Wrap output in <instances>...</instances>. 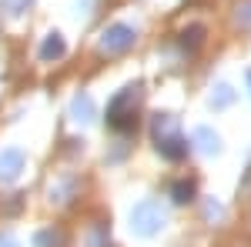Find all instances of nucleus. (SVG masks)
<instances>
[{"label":"nucleus","instance_id":"nucleus-1","mask_svg":"<svg viewBox=\"0 0 251 247\" xmlns=\"http://www.w3.org/2000/svg\"><path fill=\"white\" fill-rule=\"evenodd\" d=\"M137 104H141V84H131V87H124L121 94L111 100V107H107V124L114 127V131H134L137 127Z\"/></svg>","mask_w":251,"mask_h":247},{"label":"nucleus","instance_id":"nucleus-2","mask_svg":"<svg viewBox=\"0 0 251 247\" xmlns=\"http://www.w3.org/2000/svg\"><path fill=\"white\" fill-rule=\"evenodd\" d=\"M164 224H168V214L161 207V201H141L131 210V234L137 237H154Z\"/></svg>","mask_w":251,"mask_h":247},{"label":"nucleus","instance_id":"nucleus-3","mask_svg":"<svg viewBox=\"0 0 251 247\" xmlns=\"http://www.w3.org/2000/svg\"><path fill=\"white\" fill-rule=\"evenodd\" d=\"M134 40H137L134 27H127V23H111V27L100 30L97 47H100V54H127V50L134 47Z\"/></svg>","mask_w":251,"mask_h":247},{"label":"nucleus","instance_id":"nucleus-4","mask_svg":"<svg viewBox=\"0 0 251 247\" xmlns=\"http://www.w3.org/2000/svg\"><path fill=\"white\" fill-rule=\"evenodd\" d=\"M154 140H157V151L164 154L168 160H181L188 154V140L177 134V127L174 131H164V134H154Z\"/></svg>","mask_w":251,"mask_h":247},{"label":"nucleus","instance_id":"nucleus-5","mask_svg":"<svg viewBox=\"0 0 251 247\" xmlns=\"http://www.w3.org/2000/svg\"><path fill=\"white\" fill-rule=\"evenodd\" d=\"M24 171V154L17 147H3L0 151V180H17Z\"/></svg>","mask_w":251,"mask_h":247},{"label":"nucleus","instance_id":"nucleus-6","mask_svg":"<svg viewBox=\"0 0 251 247\" xmlns=\"http://www.w3.org/2000/svg\"><path fill=\"white\" fill-rule=\"evenodd\" d=\"M71 120H77V124H91L94 120V100L87 94H77L71 100Z\"/></svg>","mask_w":251,"mask_h":247},{"label":"nucleus","instance_id":"nucleus-7","mask_svg":"<svg viewBox=\"0 0 251 247\" xmlns=\"http://www.w3.org/2000/svg\"><path fill=\"white\" fill-rule=\"evenodd\" d=\"M64 54H67L64 37H60L57 30H54V34H47V37H44V44H40V60H60Z\"/></svg>","mask_w":251,"mask_h":247},{"label":"nucleus","instance_id":"nucleus-8","mask_svg":"<svg viewBox=\"0 0 251 247\" xmlns=\"http://www.w3.org/2000/svg\"><path fill=\"white\" fill-rule=\"evenodd\" d=\"M191 140L198 144V151H204V154H218L221 151V140H218V134H214L211 127H194Z\"/></svg>","mask_w":251,"mask_h":247},{"label":"nucleus","instance_id":"nucleus-9","mask_svg":"<svg viewBox=\"0 0 251 247\" xmlns=\"http://www.w3.org/2000/svg\"><path fill=\"white\" fill-rule=\"evenodd\" d=\"M201 40H204V27H201V23H191V27L181 30V47H184V50H198Z\"/></svg>","mask_w":251,"mask_h":247},{"label":"nucleus","instance_id":"nucleus-10","mask_svg":"<svg viewBox=\"0 0 251 247\" xmlns=\"http://www.w3.org/2000/svg\"><path fill=\"white\" fill-rule=\"evenodd\" d=\"M208 100H211L214 111H225V107H228V104L234 100V90L228 87V84H214V87H211V97H208Z\"/></svg>","mask_w":251,"mask_h":247},{"label":"nucleus","instance_id":"nucleus-11","mask_svg":"<svg viewBox=\"0 0 251 247\" xmlns=\"http://www.w3.org/2000/svg\"><path fill=\"white\" fill-rule=\"evenodd\" d=\"M64 244V234L54 227H47V230H37L34 234V247H60Z\"/></svg>","mask_w":251,"mask_h":247},{"label":"nucleus","instance_id":"nucleus-12","mask_svg":"<svg viewBox=\"0 0 251 247\" xmlns=\"http://www.w3.org/2000/svg\"><path fill=\"white\" fill-rule=\"evenodd\" d=\"M171 197H174V204H191L194 201V184L191 180H177L171 187Z\"/></svg>","mask_w":251,"mask_h":247},{"label":"nucleus","instance_id":"nucleus-13","mask_svg":"<svg viewBox=\"0 0 251 247\" xmlns=\"http://www.w3.org/2000/svg\"><path fill=\"white\" fill-rule=\"evenodd\" d=\"M71 190H74V180H60V184L50 187V201L54 204H67L71 201Z\"/></svg>","mask_w":251,"mask_h":247},{"label":"nucleus","instance_id":"nucleus-14","mask_svg":"<svg viewBox=\"0 0 251 247\" xmlns=\"http://www.w3.org/2000/svg\"><path fill=\"white\" fill-rule=\"evenodd\" d=\"M3 7H7V14H10V17H20V14L30 7V0H3Z\"/></svg>","mask_w":251,"mask_h":247},{"label":"nucleus","instance_id":"nucleus-15","mask_svg":"<svg viewBox=\"0 0 251 247\" xmlns=\"http://www.w3.org/2000/svg\"><path fill=\"white\" fill-rule=\"evenodd\" d=\"M234 23H241V27H251V0H245V3L238 7V14H234Z\"/></svg>","mask_w":251,"mask_h":247},{"label":"nucleus","instance_id":"nucleus-16","mask_svg":"<svg viewBox=\"0 0 251 247\" xmlns=\"http://www.w3.org/2000/svg\"><path fill=\"white\" fill-rule=\"evenodd\" d=\"M91 247H107V234H104V227H97L94 234H91Z\"/></svg>","mask_w":251,"mask_h":247},{"label":"nucleus","instance_id":"nucleus-17","mask_svg":"<svg viewBox=\"0 0 251 247\" xmlns=\"http://www.w3.org/2000/svg\"><path fill=\"white\" fill-rule=\"evenodd\" d=\"M0 247H20V241L14 234H0Z\"/></svg>","mask_w":251,"mask_h":247},{"label":"nucleus","instance_id":"nucleus-18","mask_svg":"<svg viewBox=\"0 0 251 247\" xmlns=\"http://www.w3.org/2000/svg\"><path fill=\"white\" fill-rule=\"evenodd\" d=\"M245 80H248V87H251V70H248V74H245Z\"/></svg>","mask_w":251,"mask_h":247}]
</instances>
